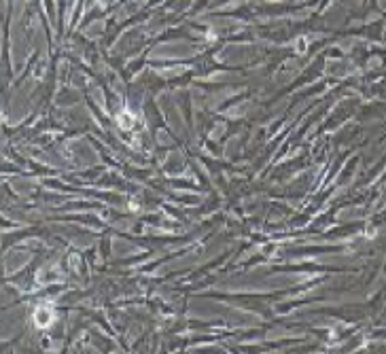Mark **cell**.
<instances>
[{
  "label": "cell",
  "mask_w": 386,
  "mask_h": 354,
  "mask_svg": "<svg viewBox=\"0 0 386 354\" xmlns=\"http://www.w3.org/2000/svg\"><path fill=\"white\" fill-rule=\"evenodd\" d=\"M32 320L38 329H47L53 325L55 320V312L51 310V306H36L32 312Z\"/></svg>",
  "instance_id": "obj_1"
},
{
  "label": "cell",
  "mask_w": 386,
  "mask_h": 354,
  "mask_svg": "<svg viewBox=\"0 0 386 354\" xmlns=\"http://www.w3.org/2000/svg\"><path fill=\"white\" fill-rule=\"evenodd\" d=\"M117 123L123 127V129H132L134 127V123H136V117L130 113V110H123V113H119V117H117Z\"/></svg>",
  "instance_id": "obj_2"
}]
</instances>
